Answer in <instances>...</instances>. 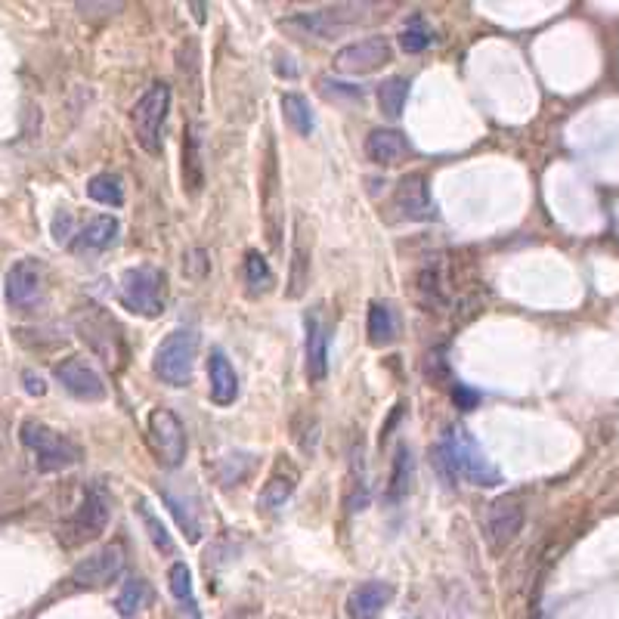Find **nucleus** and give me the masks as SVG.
Listing matches in <instances>:
<instances>
[{
    "mask_svg": "<svg viewBox=\"0 0 619 619\" xmlns=\"http://www.w3.org/2000/svg\"><path fill=\"white\" fill-rule=\"evenodd\" d=\"M146 583L143 579H128L124 583V589L118 592V598H115V607H118V614H121L124 619H130V616H136L143 610V604H146Z\"/></svg>",
    "mask_w": 619,
    "mask_h": 619,
    "instance_id": "2f4dec72",
    "label": "nucleus"
},
{
    "mask_svg": "<svg viewBox=\"0 0 619 619\" xmlns=\"http://www.w3.org/2000/svg\"><path fill=\"white\" fill-rule=\"evenodd\" d=\"M118 229H121V227H118L115 217L99 214V217H93V221H87L84 227H81V233L74 236L72 248L78 254H84V251H105L109 245H115Z\"/></svg>",
    "mask_w": 619,
    "mask_h": 619,
    "instance_id": "412c9836",
    "label": "nucleus"
},
{
    "mask_svg": "<svg viewBox=\"0 0 619 619\" xmlns=\"http://www.w3.org/2000/svg\"><path fill=\"white\" fill-rule=\"evenodd\" d=\"M183 180L190 186L192 196L202 192L205 183V171H202V136H198V128H186V140H183Z\"/></svg>",
    "mask_w": 619,
    "mask_h": 619,
    "instance_id": "393cba45",
    "label": "nucleus"
},
{
    "mask_svg": "<svg viewBox=\"0 0 619 619\" xmlns=\"http://www.w3.org/2000/svg\"><path fill=\"white\" fill-rule=\"evenodd\" d=\"M124 4H78L81 12H90V10H121Z\"/></svg>",
    "mask_w": 619,
    "mask_h": 619,
    "instance_id": "a19ab883",
    "label": "nucleus"
},
{
    "mask_svg": "<svg viewBox=\"0 0 619 619\" xmlns=\"http://www.w3.org/2000/svg\"><path fill=\"white\" fill-rule=\"evenodd\" d=\"M325 97H350V99H362V87H350V84H337L331 78H322L319 81Z\"/></svg>",
    "mask_w": 619,
    "mask_h": 619,
    "instance_id": "4c0bfd02",
    "label": "nucleus"
},
{
    "mask_svg": "<svg viewBox=\"0 0 619 619\" xmlns=\"http://www.w3.org/2000/svg\"><path fill=\"white\" fill-rule=\"evenodd\" d=\"M208 393L214 406H233L239 399V375L221 347H214L208 356Z\"/></svg>",
    "mask_w": 619,
    "mask_h": 619,
    "instance_id": "f3484780",
    "label": "nucleus"
},
{
    "mask_svg": "<svg viewBox=\"0 0 619 619\" xmlns=\"http://www.w3.org/2000/svg\"><path fill=\"white\" fill-rule=\"evenodd\" d=\"M409 155V140H406L399 130L391 128H375L372 134L366 136V159L372 165L381 167H393Z\"/></svg>",
    "mask_w": 619,
    "mask_h": 619,
    "instance_id": "6ab92c4d",
    "label": "nucleus"
},
{
    "mask_svg": "<svg viewBox=\"0 0 619 619\" xmlns=\"http://www.w3.org/2000/svg\"><path fill=\"white\" fill-rule=\"evenodd\" d=\"M56 381L66 387L72 397L78 399H103L105 397V381L99 378V372L81 356H68L53 368Z\"/></svg>",
    "mask_w": 619,
    "mask_h": 619,
    "instance_id": "ddd939ff",
    "label": "nucleus"
},
{
    "mask_svg": "<svg viewBox=\"0 0 619 619\" xmlns=\"http://www.w3.org/2000/svg\"><path fill=\"white\" fill-rule=\"evenodd\" d=\"M136 515H140V521H143V527H146V533H149V539H152V545L159 548V552L171 554V552H174L171 533H167L165 523H161L159 517L152 515V508H149L146 499H140V502H136Z\"/></svg>",
    "mask_w": 619,
    "mask_h": 619,
    "instance_id": "473e14b6",
    "label": "nucleus"
},
{
    "mask_svg": "<svg viewBox=\"0 0 619 619\" xmlns=\"http://www.w3.org/2000/svg\"><path fill=\"white\" fill-rule=\"evenodd\" d=\"M521 527H523L521 499L505 496V499H499V502L490 505V511H486V539H490V545L496 548V552L508 548L511 542L517 539Z\"/></svg>",
    "mask_w": 619,
    "mask_h": 619,
    "instance_id": "f8f14e48",
    "label": "nucleus"
},
{
    "mask_svg": "<svg viewBox=\"0 0 619 619\" xmlns=\"http://www.w3.org/2000/svg\"><path fill=\"white\" fill-rule=\"evenodd\" d=\"M128 564V552H124L121 542H112V545L99 548V552L87 554L84 561H78L72 570V583L78 589H105L124 573Z\"/></svg>",
    "mask_w": 619,
    "mask_h": 619,
    "instance_id": "9d476101",
    "label": "nucleus"
},
{
    "mask_svg": "<svg viewBox=\"0 0 619 619\" xmlns=\"http://www.w3.org/2000/svg\"><path fill=\"white\" fill-rule=\"evenodd\" d=\"M406 99H409V81L406 78H387L378 84V105L387 118L403 115Z\"/></svg>",
    "mask_w": 619,
    "mask_h": 619,
    "instance_id": "cd10ccee",
    "label": "nucleus"
},
{
    "mask_svg": "<svg viewBox=\"0 0 619 619\" xmlns=\"http://www.w3.org/2000/svg\"><path fill=\"white\" fill-rule=\"evenodd\" d=\"M43 273L37 260H19L10 273H6V301L12 307H28L37 295H41Z\"/></svg>",
    "mask_w": 619,
    "mask_h": 619,
    "instance_id": "a211bd4d",
    "label": "nucleus"
},
{
    "mask_svg": "<svg viewBox=\"0 0 619 619\" xmlns=\"http://www.w3.org/2000/svg\"><path fill=\"white\" fill-rule=\"evenodd\" d=\"M366 6H329V10H316V12H304V16H295L289 22H282L285 28H304L307 35H319V37H331L347 31L353 22H360V12Z\"/></svg>",
    "mask_w": 619,
    "mask_h": 619,
    "instance_id": "4468645a",
    "label": "nucleus"
},
{
    "mask_svg": "<svg viewBox=\"0 0 619 619\" xmlns=\"http://www.w3.org/2000/svg\"><path fill=\"white\" fill-rule=\"evenodd\" d=\"M109 517H112L109 490H105L103 484L87 486L84 499H81V505L74 508V515L59 527V542L66 548H78V545H84V542L99 539V536L105 533V527H109Z\"/></svg>",
    "mask_w": 619,
    "mask_h": 619,
    "instance_id": "f03ea898",
    "label": "nucleus"
},
{
    "mask_svg": "<svg viewBox=\"0 0 619 619\" xmlns=\"http://www.w3.org/2000/svg\"><path fill=\"white\" fill-rule=\"evenodd\" d=\"M393 208H397L399 217H406V221H434L437 208H434V202H430L424 174H406V177L399 180L397 190H393Z\"/></svg>",
    "mask_w": 619,
    "mask_h": 619,
    "instance_id": "2eb2a0df",
    "label": "nucleus"
},
{
    "mask_svg": "<svg viewBox=\"0 0 619 619\" xmlns=\"http://www.w3.org/2000/svg\"><path fill=\"white\" fill-rule=\"evenodd\" d=\"M409 490H412V453L406 446H399L397 459H393V474H391L387 499H391V502H399L403 496H409Z\"/></svg>",
    "mask_w": 619,
    "mask_h": 619,
    "instance_id": "c85d7f7f",
    "label": "nucleus"
},
{
    "mask_svg": "<svg viewBox=\"0 0 619 619\" xmlns=\"http://www.w3.org/2000/svg\"><path fill=\"white\" fill-rule=\"evenodd\" d=\"M196 353H198V331H192V329L171 331V335L159 344V350H155V360H152L155 375L171 387H186L192 381Z\"/></svg>",
    "mask_w": 619,
    "mask_h": 619,
    "instance_id": "20e7f679",
    "label": "nucleus"
},
{
    "mask_svg": "<svg viewBox=\"0 0 619 619\" xmlns=\"http://www.w3.org/2000/svg\"><path fill=\"white\" fill-rule=\"evenodd\" d=\"M149 443H152L155 459L165 468H180L186 459V449H190L183 422L171 409H152V415H149Z\"/></svg>",
    "mask_w": 619,
    "mask_h": 619,
    "instance_id": "1a4fd4ad",
    "label": "nucleus"
},
{
    "mask_svg": "<svg viewBox=\"0 0 619 619\" xmlns=\"http://www.w3.org/2000/svg\"><path fill=\"white\" fill-rule=\"evenodd\" d=\"M430 41H434V31H430V25L422 16H412L409 25L399 31V47L406 53H422V50L430 47Z\"/></svg>",
    "mask_w": 619,
    "mask_h": 619,
    "instance_id": "7c9ffc66",
    "label": "nucleus"
},
{
    "mask_svg": "<svg viewBox=\"0 0 619 619\" xmlns=\"http://www.w3.org/2000/svg\"><path fill=\"white\" fill-rule=\"evenodd\" d=\"M74 329H78V335L84 337V344L93 353L103 356V362H109V366L121 362L124 344L121 335H118V325L99 307H84L74 313Z\"/></svg>",
    "mask_w": 619,
    "mask_h": 619,
    "instance_id": "0eeeda50",
    "label": "nucleus"
},
{
    "mask_svg": "<svg viewBox=\"0 0 619 619\" xmlns=\"http://www.w3.org/2000/svg\"><path fill=\"white\" fill-rule=\"evenodd\" d=\"M167 109H171V87L165 81H155V84L146 87L140 99H136L134 112V130H136V143L146 149L149 155L161 152V130H165V118Z\"/></svg>",
    "mask_w": 619,
    "mask_h": 619,
    "instance_id": "423d86ee",
    "label": "nucleus"
},
{
    "mask_svg": "<svg viewBox=\"0 0 619 619\" xmlns=\"http://www.w3.org/2000/svg\"><path fill=\"white\" fill-rule=\"evenodd\" d=\"M87 196L93 202L105 205V208H121L124 205V183L118 174H97V177L87 183Z\"/></svg>",
    "mask_w": 619,
    "mask_h": 619,
    "instance_id": "bb28decb",
    "label": "nucleus"
},
{
    "mask_svg": "<svg viewBox=\"0 0 619 619\" xmlns=\"http://www.w3.org/2000/svg\"><path fill=\"white\" fill-rule=\"evenodd\" d=\"M245 282L251 285L254 295H264V291H270L273 282H276L270 264H267V258L260 251H248L245 254Z\"/></svg>",
    "mask_w": 619,
    "mask_h": 619,
    "instance_id": "c756f323",
    "label": "nucleus"
},
{
    "mask_svg": "<svg viewBox=\"0 0 619 619\" xmlns=\"http://www.w3.org/2000/svg\"><path fill=\"white\" fill-rule=\"evenodd\" d=\"M22 443L35 453V468L43 474L50 471H62V468H72L81 461V446L78 443H72L68 437L56 434L53 428H47L43 422H35V418H28V422L22 424Z\"/></svg>",
    "mask_w": 619,
    "mask_h": 619,
    "instance_id": "7ed1b4c3",
    "label": "nucleus"
},
{
    "mask_svg": "<svg viewBox=\"0 0 619 619\" xmlns=\"http://www.w3.org/2000/svg\"><path fill=\"white\" fill-rule=\"evenodd\" d=\"M368 341L375 344V347H387V344L397 341L399 335V319H397V310L391 307V304H381L375 301L372 307H368Z\"/></svg>",
    "mask_w": 619,
    "mask_h": 619,
    "instance_id": "5701e85b",
    "label": "nucleus"
},
{
    "mask_svg": "<svg viewBox=\"0 0 619 619\" xmlns=\"http://www.w3.org/2000/svg\"><path fill=\"white\" fill-rule=\"evenodd\" d=\"M310 254H313V239L307 236V223L304 217L295 221V242H291V270H289V289L285 298L298 301V298L307 291L310 282Z\"/></svg>",
    "mask_w": 619,
    "mask_h": 619,
    "instance_id": "dca6fc26",
    "label": "nucleus"
},
{
    "mask_svg": "<svg viewBox=\"0 0 619 619\" xmlns=\"http://www.w3.org/2000/svg\"><path fill=\"white\" fill-rule=\"evenodd\" d=\"M329 375V331L319 313L307 316V378L322 381Z\"/></svg>",
    "mask_w": 619,
    "mask_h": 619,
    "instance_id": "4be33fe9",
    "label": "nucleus"
},
{
    "mask_svg": "<svg viewBox=\"0 0 619 619\" xmlns=\"http://www.w3.org/2000/svg\"><path fill=\"white\" fill-rule=\"evenodd\" d=\"M393 56L391 43L387 37L381 35H372V37H362V41H353L347 47H341L335 53V72L341 74H368V72H378L381 66H387Z\"/></svg>",
    "mask_w": 619,
    "mask_h": 619,
    "instance_id": "9b49d317",
    "label": "nucleus"
},
{
    "mask_svg": "<svg viewBox=\"0 0 619 619\" xmlns=\"http://www.w3.org/2000/svg\"><path fill=\"white\" fill-rule=\"evenodd\" d=\"M418 295H422V301H428L430 307H443L446 304V295H443V276L437 267H424L422 273H418Z\"/></svg>",
    "mask_w": 619,
    "mask_h": 619,
    "instance_id": "72a5a7b5",
    "label": "nucleus"
},
{
    "mask_svg": "<svg viewBox=\"0 0 619 619\" xmlns=\"http://www.w3.org/2000/svg\"><path fill=\"white\" fill-rule=\"evenodd\" d=\"M453 399H455V406H459V409H474V406H477V399H480V393H474V391H468L465 384H459L453 391Z\"/></svg>",
    "mask_w": 619,
    "mask_h": 619,
    "instance_id": "58836bf2",
    "label": "nucleus"
},
{
    "mask_svg": "<svg viewBox=\"0 0 619 619\" xmlns=\"http://www.w3.org/2000/svg\"><path fill=\"white\" fill-rule=\"evenodd\" d=\"M260 205H264V223H267V239H270L273 251L282 248V180H279V159H276V140L267 143V161L264 174H260Z\"/></svg>",
    "mask_w": 619,
    "mask_h": 619,
    "instance_id": "6e6552de",
    "label": "nucleus"
},
{
    "mask_svg": "<svg viewBox=\"0 0 619 619\" xmlns=\"http://www.w3.org/2000/svg\"><path fill=\"white\" fill-rule=\"evenodd\" d=\"M22 381H25V391H28L31 397H43V393H47V384H43V378H41V375H35V372H25V375H22Z\"/></svg>",
    "mask_w": 619,
    "mask_h": 619,
    "instance_id": "ea45409f",
    "label": "nucleus"
},
{
    "mask_svg": "<svg viewBox=\"0 0 619 619\" xmlns=\"http://www.w3.org/2000/svg\"><path fill=\"white\" fill-rule=\"evenodd\" d=\"M165 273L152 264L134 267L121 276V289H118V298L130 313L136 316L155 319L165 313Z\"/></svg>",
    "mask_w": 619,
    "mask_h": 619,
    "instance_id": "39448f33",
    "label": "nucleus"
},
{
    "mask_svg": "<svg viewBox=\"0 0 619 619\" xmlns=\"http://www.w3.org/2000/svg\"><path fill=\"white\" fill-rule=\"evenodd\" d=\"M192 10H196V19H198V22H205V4H192Z\"/></svg>",
    "mask_w": 619,
    "mask_h": 619,
    "instance_id": "79ce46f5",
    "label": "nucleus"
},
{
    "mask_svg": "<svg viewBox=\"0 0 619 619\" xmlns=\"http://www.w3.org/2000/svg\"><path fill=\"white\" fill-rule=\"evenodd\" d=\"M208 267H211L208 254H205L202 248H192L190 258H186V276H192V279H205V273H208Z\"/></svg>",
    "mask_w": 619,
    "mask_h": 619,
    "instance_id": "e433bc0d",
    "label": "nucleus"
},
{
    "mask_svg": "<svg viewBox=\"0 0 619 619\" xmlns=\"http://www.w3.org/2000/svg\"><path fill=\"white\" fill-rule=\"evenodd\" d=\"M295 486H298V471L295 468H279L276 474H273L270 480L264 484V490H260V496H258V508H264V511H279L285 502L291 499V492H295Z\"/></svg>",
    "mask_w": 619,
    "mask_h": 619,
    "instance_id": "b1692460",
    "label": "nucleus"
},
{
    "mask_svg": "<svg viewBox=\"0 0 619 619\" xmlns=\"http://www.w3.org/2000/svg\"><path fill=\"white\" fill-rule=\"evenodd\" d=\"M391 598H393V585L378 583V579H375V583H366V585H360V589L350 592L347 616L350 619H378L387 610Z\"/></svg>",
    "mask_w": 619,
    "mask_h": 619,
    "instance_id": "aec40b11",
    "label": "nucleus"
},
{
    "mask_svg": "<svg viewBox=\"0 0 619 619\" xmlns=\"http://www.w3.org/2000/svg\"><path fill=\"white\" fill-rule=\"evenodd\" d=\"M165 499H167V505H171L174 517H177L180 530H186V536H190V542H198V536H202V527H198V517L192 515V511L186 508L183 499H177V496H174V492H165Z\"/></svg>",
    "mask_w": 619,
    "mask_h": 619,
    "instance_id": "f704fd0d",
    "label": "nucleus"
},
{
    "mask_svg": "<svg viewBox=\"0 0 619 619\" xmlns=\"http://www.w3.org/2000/svg\"><path fill=\"white\" fill-rule=\"evenodd\" d=\"M167 583H171V595L177 598V601H192V573L183 561H177V564L167 570Z\"/></svg>",
    "mask_w": 619,
    "mask_h": 619,
    "instance_id": "c9c22d12",
    "label": "nucleus"
},
{
    "mask_svg": "<svg viewBox=\"0 0 619 619\" xmlns=\"http://www.w3.org/2000/svg\"><path fill=\"white\" fill-rule=\"evenodd\" d=\"M282 115H285L289 128L295 130L298 136H310L313 130H316L313 109H310L307 97H301V93H285V97H282Z\"/></svg>",
    "mask_w": 619,
    "mask_h": 619,
    "instance_id": "a878e982",
    "label": "nucleus"
},
{
    "mask_svg": "<svg viewBox=\"0 0 619 619\" xmlns=\"http://www.w3.org/2000/svg\"><path fill=\"white\" fill-rule=\"evenodd\" d=\"M440 449L446 453L455 477L468 480V484H474V486H499L502 484L499 468L486 459V453L477 446V440H474L465 428H446V434H443V440H440Z\"/></svg>",
    "mask_w": 619,
    "mask_h": 619,
    "instance_id": "f257e3e1",
    "label": "nucleus"
}]
</instances>
